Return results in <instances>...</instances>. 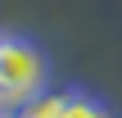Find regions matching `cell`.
<instances>
[{
	"mask_svg": "<svg viewBox=\"0 0 122 118\" xmlns=\"http://www.w3.org/2000/svg\"><path fill=\"white\" fill-rule=\"evenodd\" d=\"M18 114L23 118H68V91H41V96L27 100Z\"/></svg>",
	"mask_w": 122,
	"mask_h": 118,
	"instance_id": "obj_2",
	"label": "cell"
},
{
	"mask_svg": "<svg viewBox=\"0 0 122 118\" xmlns=\"http://www.w3.org/2000/svg\"><path fill=\"white\" fill-rule=\"evenodd\" d=\"M68 118H113V109L91 91H68Z\"/></svg>",
	"mask_w": 122,
	"mask_h": 118,
	"instance_id": "obj_3",
	"label": "cell"
},
{
	"mask_svg": "<svg viewBox=\"0 0 122 118\" xmlns=\"http://www.w3.org/2000/svg\"><path fill=\"white\" fill-rule=\"evenodd\" d=\"M54 64L50 50L27 32H0V105L23 109L41 91H50Z\"/></svg>",
	"mask_w": 122,
	"mask_h": 118,
	"instance_id": "obj_1",
	"label": "cell"
},
{
	"mask_svg": "<svg viewBox=\"0 0 122 118\" xmlns=\"http://www.w3.org/2000/svg\"><path fill=\"white\" fill-rule=\"evenodd\" d=\"M5 109H9V105H0V114H5Z\"/></svg>",
	"mask_w": 122,
	"mask_h": 118,
	"instance_id": "obj_5",
	"label": "cell"
},
{
	"mask_svg": "<svg viewBox=\"0 0 122 118\" xmlns=\"http://www.w3.org/2000/svg\"><path fill=\"white\" fill-rule=\"evenodd\" d=\"M0 118H23V114H18V109H5V114H0Z\"/></svg>",
	"mask_w": 122,
	"mask_h": 118,
	"instance_id": "obj_4",
	"label": "cell"
}]
</instances>
